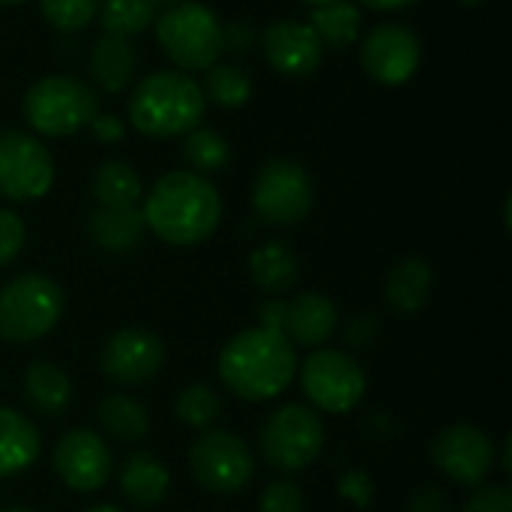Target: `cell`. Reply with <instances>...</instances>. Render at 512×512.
Wrapping results in <instances>:
<instances>
[{"mask_svg": "<svg viewBox=\"0 0 512 512\" xmlns=\"http://www.w3.org/2000/svg\"><path fill=\"white\" fill-rule=\"evenodd\" d=\"M261 48L267 63L291 78H306L321 66L324 45L315 30L303 21H276L261 33Z\"/></svg>", "mask_w": 512, "mask_h": 512, "instance_id": "cell-16", "label": "cell"}, {"mask_svg": "<svg viewBox=\"0 0 512 512\" xmlns=\"http://www.w3.org/2000/svg\"><path fill=\"white\" fill-rule=\"evenodd\" d=\"M339 327V312L333 306L330 297L306 291L300 297H294L291 303H285V327L282 336L291 345H303V348H321Z\"/></svg>", "mask_w": 512, "mask_h": 512, "instance_id": "cell-17", "label": "cell"}, {"mask_svg": "<svg viewBox=\"0 0 512 512\" xmlns=\"http://www.w3.org/2000/svg\"><path fill=\"white\" fill-rule=\"evenodd\" d=\"M18 3H27V0H0V6H18Z\"/></svg>", "mask_w": 512, "mask_h": 512, "instance_id": "cell-46", "label": "cell"}, {"mask_svg": "<svg viewBox=\"0 0 512 512\" xmlns=\"http://www.w3.org/2000/svg\"><path fill=\"white\" fill-rule=\"evenodd\" d=\"M255 42V33L246 21H231L222 24V51L228 54H246Z\"/></svg>", "mask_w": 512, "mask_h": 512, "instance_id": "cell-37", "label": "cell"}, {"mask_svg": "<svg viewBox=\"0 0 512 512\" xmlns=\"http://www.w3.org/2000/svg\"><path fill=\"white\" fill-rule=\"evenodd\" d=\"M90 129H93L96 141H102V144H117L126 135V123L117 114H96L90 120Z\"/></svg>", "mask_w": 512, "mask_h": 512, "instance_id": "cell-38", "label": "cell"}, {"mask_svg": "<svg viewBox=\"0 0 512 512\" xmlns=\"http://www.w3.org/2000/svg\"><path fill=\"white\" fill-rule=\"evenodd\" d=\"M465 512H512V492L507 483H489L480 486L471 501L465 504Z\"/></svg>", "mask_w": 512, "mask_h": 512, "instance_id": "cell-35", "label": "cell"}, {"mask_svg": "<svg viewBox=\"0 0 512 512\" xmlns=\"http://www.w3.org/2000/svg\"><path fill=\"white\" fill-rule=\"evenodd\" d=\"M297 375L294 345L273 330L252 327L237 333L219 354L222 384L243 402H270Z\"/></svg>", "mask_w": 512, "mask_h": 512, "instance_id": "cell-2", "label": "cell"}, {"mask_svg": "<svg viewBox=\"0 0 512 512\" xmlns=\"http://www.w3.org/2000/svg\"><path fill=\"white\" fill-rule=\"evenodd\" d=\"M423 60L420 36L408 24H378L366 33L360 45V63L378 84H405L414 78Z\"/></svg>", "mask_w": 512, "mask_h": 512, "instance_id": "cell-12", "label": "cell"}, {"mask_svg": "<svg viewBox=\"0 0 512 512\" xmlns=\"http://www.w3.org/2000/svg\"><path fill=\"white\" fill-rule=\"evenodd\" d=\"M21 393L27 408L36 411L39 417H60L72 402V381L60 366L48 360H36L24 372Z\"/></svg>", "mask_w": 512, "mask_h": 512, "instance_id": "cell-19", "label": "cell"}, {"mask_svg": "<svg viewBox=\"0 0 512 512\" xmlns=\"http://www.w3.org/2000/svg\"><path fill=\"white\" fill-rule=\"evenodd\" d=\"M204 99L219 108H243L252 99V78L237 63H213L204 78Z\"/></svg>", "mask_w": 512, "mask_h": 512, "instance_id": "cell-29", "label": "cell"}, {"mask_svg": "<svg viewBox=\"0 0 512 512\" xmlns=\"http://www.w3.org/2000/svg\"><path fill=\"white\" fill-rule=\"evenodd\" d=\"M93 195L99 207H138L144 186L132 165L120 159H108L93 174Z\"/></svg>", "mask_w": 512, "mask_h": 512, "instance_id": "cell-27", "label": "cell"}, {"mask_svg": "<svg viewBox=\"0 0 512 512\" xmlns=\"http://www.w3.org/2000/svg\"><path fill=\"white\" fill-rule=\"evenodd\" d=\"M189 468L195 483L210 495H237L249 486L255 474L249 444L225 429L207 432L192 444Z\"/></svg>", "mask_w": 512, "mask_h": 512, "instance_id": "cell-10", "label": "cell"}, {"mask_svg": "<svg viewBox=\"0 0 512 512\" xmlns=\"http://www.w3.org/2000/svg\"><path fill=\"white\" fill-rule=\"evenodd\" d=\"M363 6L375 9V12H393V9H405V6H414L420 0H360Z\"/></svg>", "mask_w": 512, "mask_h": 512, "instance_id": "cell-42", "label": "cell"}, {"mask_svg": "<svg viewBox=\"0 0 512 512\" xmlns=\"http://www.w3.org/2000/svg\"><path fill=\"white\" fill-rule=\"evenodd\" d=\"M375 333H378V321H375L372 315H360V318H354L351 327H348V339H351V345H357V348H366V345L372 342Z\"/></svg>", "mask_w": 512, "mask_h": 512, "instance_id": "cell-41", "label": "cell"}, {"mask_svg": "<svg viewBox=\"0 0 512 512\" xmlns=\"http://www.w3.org/2000/svg\"><path fill=\"white\" fill-rule=\"evenodd\" d=\"M144 225L171 246H198L219 228L222 198L216 186L195 171H171L156 180L144 198Z\"/></svg>", "mask_w": 512, "mask_h": 512, "instance_id": "cell-1", "label": "cell"}, {"mask_svg": "<svg viewBox=\"0 0 512 512\" xmlns=\"http://www.w3.org/2000/svg\"><path fill=\"white\" fill-rule=\"evenodd\" d=\"M501 468H504L507 474L512 471V438H507V441H504V453H501Z\"/></svg>", "mask_w": 512, "mask_h": 512, "instance_id": "cell-43", "label": "cell"}, {"mask_svg": "<svg viewBox=\"0 0 512 512\" xmlns=\"http://www.w3.org/2000/svg\"><path fill=\"white\" fill-rule=\"evenodd\" d=\"M102 0H39L42 18L60 33H78L99 15Z\"/></svg>", "mask_w": 512, "mask_h": 512, "instance_id": "cell-32", "label": "cell"}, {"mask_svg": "<svg viewBox=\"0 0 512 512\" xmlns=\"http://www.w3.org/2000/svg\"><path fill=\"white\" fill-rule=\"evenodd\" d=\"M42 441L30 417L12 408H0V480L27 471L39 459Z\"/></svg>", "mask_w": 512, "mask_h": 512, "instance_id": "cell-20", "label": "cell"}, {"mask_svg": "<svg viewBox=\"0 0 512 512\" xmlns=\"http://www.w3.org/2000/svg\"><path fill=\"white\" fill-rule=\"evenodd\" d=\"M0 512H36V510H30V507H6V510H0Z\"/></svg>", "mask_w": 512, "mask_h": 512, "instance_id": "cell-45", "label": "cell"}, {"mask_svg": "<svg viewBox=\"0 0 512 512\" xmlns=\"http://www.w3.org/2000/svg\"><path fill=\"white\" fill-rule=\"evenodd\" d=\"M339 495L348 498L354 507H369L375 501V483L366 471H348L339 480Z\"/></svg>", "mask_w": 512, "mask_h": 512, "instance_id": "cell-36", "label": "cell"}, {"mask_svg": "<svg viewBox=\"0 0 512 512\" xmlns=\"http://www.w3.org/2000/svg\"><path fill=\"white\" fill-rule=\"evenodd\" d=\"M306 3H312V6H324V3H333V0H306Z\"/></svg>", "mask_w": 512, "mask_h": 512, "instance_id": "cell-49", "label": "cell"}, {"mask_svg": "<svg viewBox=\"0 0 512 512\" xmlns=\"http://www.w3.org/2000/svg\"><path fill=\"white\" fill-rule=\"evenodd\" d=\"M255 213L276 228H291L312 213L315 186L309 171L294 159H270L252 186Z\"/></svg>", "mask_w": 512, "mask_h": 512, "instance_id": "cell-8", "label": "cell"}, {"mask_svg": "<svg viewBox=\"0 0 512 512\" xmlns=\"http://www.w3.org/2000/svg\"><path fill=\"white\" fill-rule=\"evenodd\" d=\"M300 384L306 399L324 414H348L363 402L366 393V375L360 363L333 348H318L306 357Z\"/></svg>", "mask_w": 512, "mask_h": 512, "instance_id": "cell-9", "label": "cell"}, {"mask_svg": "<svg viewBox=\"0 0 512 512\" xmlns=\"http://www.w3.org/2000/svg\"><path fill=\"white\" fill-rule=\"evenodd\" d=\"M54 183V159L42 141L27 132H0V198L36 201Z\"/></svg>", "mask_w": 512, "mask_h": 512, "instance_id": "cell-11", "label": "cell"}, {"mask_svg": "<svg viewBox=\"0 0 512 512\" xmlns=\"http://www.w3.org/2000/svg\"><path fill=\"white\" fill-rule=\"evenodd\" d=\"M204 90L186 72L147 75L129 96V123L147 138H177L201 126Z\"/></svg>", "mask_w": 512, "mask_h": 512, "instance_id": "cell-3", "label": "cell"}, {"mask_svg": "<svg viewBox=\"0 0 512 512\" xmlns=\"http://www.w3.org/2000/svg\"><path fill=\"white\" fill-rule=\"evenodd\" d=\"M87 69H90V78L96 81L99 90H105V93H123L132 84V78H135L138 51H135V45L129 39L102 33L93 42V48H90Z\"/></svg>", "mask_w": 512, "mask_h": 512, "instance_id": "cell-18", "label": "cell"}, {"mask_svg": "<svg viewBox=\"0 0 512 512\" xmlns=\"http://www.w3.org/2000/svg\"><path fill=\"white\" fill-rule=\"evenodd\" d=\"M249 273H252V282L276 297V294H285L297 285L300 279V261L294 255V249L282 240H270L264 246H258L252 255H249Z\"/></svg>", "mask_w": 512, "mask_h": 512, "instance_id": "cell-23", "label": "cell"}, {"mask_svg": "<svg viewBox=\"0 0 512 512\" xmlns=\"http://www.w3.org/2000/svg\"><path fill=\"white\" fill-rule=\"evenodd\" d=\"M174 3H177V0H159V6H162V12H165L168 6H174Z\"/></svg>", "mask_w": 512, "mask_h": 512, "instance_id": "cell-47", "label": "cell"}, {"mask_svg": "<svg viewBox=\"0 0 512 512\" xmlns=\"http://www.w3.org/2000/svg\"><path fill=\"white\" fill-rule=\"evenodd\" d=\"M432 462L459 486H483L495 468V447L477 426L456 423L432 441Z\"/></svg>", "mask_w": 512, "mask_h": 512, "instance_id": "cell-13", "label": "cell"}, {"mask_svg": "<svg viewBox=\"0 0 512 512\" xmlns=\"http://www.w3.org/2000/svg\"><path fill=\"white\" fill-rule=\"evenodd\" d=\"M90 240L105 252L135 249L147 231L144 213L138 207H96L87 222Z\"/></svg>", "mask_w": 512, "mask_h": 512, "instance_id": "cell-22", "label": "cell"}, {"mask_svg": "<svg viewBox=\"0 0 512 512\" xmlns=\"http://www.w3.org/2000/svg\"><path fill=\"white\" fill-rule=\"evenodd\" d=\"M159 12H162L159 0H102L99 3L102 30L120 39H132L144 33L150 24H156Z\"/></svg>", "mask_w": 512, "mask_h": 512, "instance_id": "cell-28", "label": "cell"}, {"mask_svg": "<svg viewBox=\"0 0 512 512\" xmlns=\"http://www.w3.org/2000/svg\"><path fill=\"white\" fill-rule=\"evenodd\" d=\"M258 512H306V498L291 480H276L261 492Z\"/></svg>", "mask_w": 512, "mask_h": 512, "instance_id": "cell-33", "label": "cell"}, {"mask_svg": "<svg viewBox=\"0 0 512 512\" xmlns=\"http://www.w3.org/2000/svg\"><path fill=\"white\" fill-rule=\"evenodd\" d=\"M111 450L102 435L90 429H69L54 447V474L72 492H96L111 477Z\"/></svg>", "mask_w": 512, "mask_h": 512, "instance_id": "cell-15", "label": "cell"}, {"mask_svg": "<svg viewBox=\"0 0 512 512\" xmlns=\"http://www.w3.org/2000/svg\"><path fill=\"white\" fill-rule=\"evenodd\" d=\"M63 315V291L42 273H21L0 288V339L27 345L48 336Z\"/></svg>", "mask_w": 512, "mask_h": 512, "instance_id": "cell-6", "label": "cell"}, {"mask_svg": "<svg viewBox=\"0 0 512 512\" xmlns=\"http://www.w3.org/2000/svg\"><path fill=\"white\" fill-rule=\"evenodd\" d=\"M408 512H450V501L441 489L426 486L408 501Z\"/></svg>", "mask_w": 512, "mask_h": 512, "instance_id": "cell-39", "label": "cell"}, {"mask_svg": "<svg viewBox=\"0 0 512 512\" xmlns=\"http://www.w3.org/2000/svg\"><path fill=\"white\" fill-rule=\"evenodd\" d=\"M432 267L423 258H402L387 276V303L399 312H420L432 294Z\"/></svg>", "mask_w": 512, "mask_h": 512, "instance_id": "cell-24", "label": "cell"}, {"mask_svg": "<svg viewBox=\"0 0 512 512\" xmlns=\"http://www.w3.org/2000/svg\"><path fill=\"white\" fill-rule=\"evenodd\" d=\"M87 512H120L117 507H111V504H99V507H90Z\"/></svg>", "mask_w": 512, "mask_h": 512, "instance_id": "cell-44", "label": "cell"}, {"mask_svg": "<svg viewBox=\"0 0 512 512\" xmlns=\"http://www.w3.org/2000/svg\"><path fill=\"white\" fill-rule=\"evenodd\" d=\"M24 222L18 213L0 207V267H9L24 246Z\"/></svg>", "mask_w": 512, "mask_h": 512, "instance_id": "cell-34", "label": "cell"}, {"mask_svg": "<svg viewBox=\"0 0 512 512\" xmlns=\"http://www.w3.org/2000/svg\"><path fill=\"white\" fill-rule=\"evenodd\" d=\"M261 327L273 330V333H282V327H285V300L267 297L261 303Z\"/></svg>", "mask_w": 512, "mask_h": 512, "instance_id": "cell-40", "label": "cell"}, {"mask_svg": "<svg viewBox=\"0 0 512 512\" xmlns=\"http://www.w3.org/2000/svg\"><path fill=\"white\" fill-rule=\"evenodd\" d=\"M309 27L327 48H348L360 39L363 15L351 0H333L324 6H315Z\"/></svg>", "mask_w": 512, "mask_h": 512, "instance_id": "cell-26", "label": "cell"}, {"mask_svg": "<svg viewBox=\"0 0 512 512\" xmlns=\"http://www.w3.org/2000/svg\"><path fill=\"white\" fill-rule=\"evenodd\" d=\"M33 132L48 138L75 135L99 114V93L72 75H45L27 87L21 102Z\"/></svg>", "mask_w": 512, "mask_h": 512, "instance_id": "cell-4", "label": "cell"}, {"mask_svg": "<svg viewBox=\"0 0 512 512\" xmlns=\"http://www.w3.org/2000/svg\"><path fill=\"white\" fill-rule=\"evenodd\" d=\"M171 486L168 468L153 453H132L120 468V492L135 507H156Z\"/></svg>", "mask_w": 512, "mask_h": 512, "instance_id": "cell-21", "label": "cell"}, {"mask_svg": "<svg viewBox=\"0 0 512 512\" xmlns=\"http://www.w3.org/2000/svg\"><path fill=\"white\" fill-rule=\"evenodd\" d=\"M324 423L306 405H282L261 426V453L282 474L306 471L324 450Z\"/></svg>", "mask_w": 512, "mask_h": 512, "instance_id": "cell-7", "label": "cell"}, {"mask_svg": "<svg viewBox=\"0 0 512 512\" xmlns=\"http://www.w3.org/2000/svg\"><path fill=\"white\" fill-rule=\"evenodd\" d=\"M459 3H462V6H480L483 0H459Z\"/></svg>", "mask_w": 512, "mask_h": 512, "instance_id": "cell-48", "label": "cell"}, {"mask_svg": "<svg viewBox=\"0 0 512 512\" xmlns=\"http://www.w3.org/2000/svg\"><path fill=\"white\" fill-rule=\"evenodd\" d=\"M183 159L192 165L195 174H213V171H222L228 165L231 147H228L222 132L207 129V126H195L192 132H186Z\"/></svg>", "mask_w": 512, "mask_h": 512, "instance_id": "cell-30", "label": "cell"}, {"mask_svg": "<svg viewBox=\"0 0 512 512\" xmlns=\"http://www.w3.org/2000/svg\"><path fill=\"white\" fill-rule=\"evenodd\" d=\"M162 363H165L162 339L141 327L117 330L99 354V369L105 372V378L123 387H138L153 381Z\"/></svg>", "mask_w": 512, "mask_h": 512, "instance_id": "cell-14", "label": "cell"}, {"mask_svg": "<svg viewBox=\"0 0 512 512\" xmlns=\"http://www.w3.org/2000/svg\"><path fill=\"white\" fill-rule=\"evenodd\" d=\"M174 414L183 426L189 429H207L219 420L222 414V399L213 387L207 384H189L177 402H174Z\"/></svg>", "mask_w": 512, "mask_h": 512, "instance_id": "cell-31", "label": "cell"}, {"mask_svg": "<svg viewBox=\"0 0 512 512\" xmlns=\"http://www.w3.org/2000/svg\"><path fill=\"white\" fill-rule=\"evenodd\" d=\"M156 39L180 72H201L219 63L222 21L204 3H174L156 18Z\"/></svg>", "mask_w": 512, "mask_h": 512, "instance_id": "cell-5", "label": "cell"}, {"mask_svg": "<svg viewBox=\"0 0 512 512\" xmlns=\"http://www.w3.org/2000/svg\"><path fill=\"white\" fill-rule=\"evenodd\" d=\"M96 420L105 429V435H111L114 441H123V444L141 441L150 432V414H147V408L138 399L123 396V393L105 396L99 402V408H96Z\"/></svg>", "mask_w": 512, "mask_h": 512, "instance_id": "cell-25", "label": "cell"}]
</instances>
